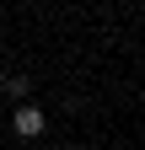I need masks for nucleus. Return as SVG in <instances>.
<instances>
[{"instance_id":"obj_3","label":"nucleus","mask_w":145,"mask_h":150,"mask_svg":"<svg viewBox=\"0 0 145 150\" xmlns=\"http://www.w3.org/2000/svg\"><path fill=\"white\" fill-rule=\"evenodd\" d=\"M70 150H81V145H70Z\"/></svg>"},{"instance_id":"obj_2","label":"nucleus","mask_w":145,"mask_h":150,"mask_svg":"<svg viewBox=\"0 0 145 150\" xmlns=\"http://www.w3.org/2000/svg\"><path fill=\"white\" fill-rule=\"evenodd\" d=\"M0 91H6L11 102H27V75L22 70H6V75H0Z\"/></svg>"},{"instance_id":"obj_1","label":"nucleus","mask_w":145,"mask_h":150,"mask_svg":"<svg viewBox=\"0 0 145 150\" xmlns=\"http://www.w3.org/2000/svg\"><path fill=\"white\" fill-rule=\"evenodd\" d=\"M11 129H16L22 139H38L43 129H48V118H43V107H32V102H16V107H11Z\"/></svg>"}]
</instances>
